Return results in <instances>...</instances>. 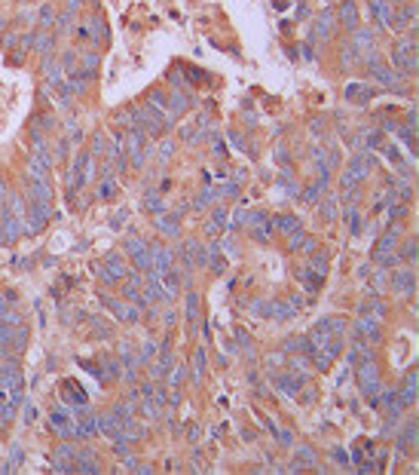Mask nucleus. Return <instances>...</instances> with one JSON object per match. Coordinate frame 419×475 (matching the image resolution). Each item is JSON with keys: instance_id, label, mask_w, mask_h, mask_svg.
Returning <instances> with one entry per match:
<instances>
[{"instance_id": "obj_1", "label": "nucleus", "mask_w": 419, "mask_h": 475, "mask_svg": "<svg viewBox=\"0 0 419 475\" xmlns=\"http://www.w3.org/2000/svg\"><path fill=\"white\" fill-rule=\"evenodd\" d=\"M355 368H358L355 374H358L361 393H364V396H374V393L380 390V368H377V362H374V359H371V362H358Z\"/></svg>"}, {"instance_id": "obj_2", "label": "nucleus", "mask_w": 419, "mask_h": 475, "mask_svg": "<svg viewBox=\"0 0 419 475\" xmlns=\"http://www.w3.org/2000/svg\"><path fill=\"white\" fill-rule=\"evenodd\" d=\"M306 380L297 374V377H291L288 371H282V374H276L273 371V387L282 393V396H288V399H297V393H300V387H303Z\"/></svg>"}, {"instance_id": "obj_3", "label": "nucleus", "mask_w": 419, "mask_h": 475, "mask_svg": "<svg viewBox=\"0 0 419 475\" xmlns=\"http://www.w3.org/2000/svg\"><path fill=\"white\" fill-rule=\"evenodd\" d=\"M355 334H358V337H364L367 344H377V341L383 337L380 319H377V316H364V313H361V319L355 322Z\"/></svg>"}, {"instance_id": "obj_4", "label": "nucleus", "mask_w": 419, "mask_h": 475, "mask_svg": "<svg viewBox=\"0 0 419 475\" xmlns=\"http://www.w3.org/2000/svg\"><path fill=\"white\" fill-rule=\"evenodd\" d=\"M334 21H337V12L334 9H322L318 12V21H315V28L306 34L309 40H328L331 37V31H334Z\"/></svg>"}, {"instance_id": "obj_5", "label": "nucleus", "mask_w": 419, "mask_h": 475, "mask_svg": "<svg viewBox=\"0 0 419 475\" xmlns=\"http://www.w3.org/2000/svg\"><path fill=\"white\" fill-rule=\"evenodd\" d=\"M371 74H374V80H377L380 86H386V89H404V80H401V77H398L395 71L383 67V61L371 64Z\"/></svg>"}, {"instance_id": "obj_6", "label": "nucleus", "mask_w": 419, "mask_h": 475, "mask_svg": "<svg viewBox=\"0 0 419 475\" xmlns=\"http://www.w3.org/2000/svg\"><path fill=\"white\" fill-rule=\"evenodd\" d=\"M392 291H398V295H416V273L413 270H398V273H392Z\"/></svg>"}, {"instance_id": "obj_7", "label": "nucleus", "mask_w": 419, "mask_h": 475, "mask_svg": "<svg viewBox=\"0 0 419 475\" xmlns=\"http://www.w3.org/2000/svg\"><path fill=\"white\" fill-rule=\"evenodd\" d=\"M337 18H340V25H343L346 31H355V28H358V9H355V0H343Z\"/></svg>"}, {"instance_id": "obj_8", "label": "nucleus", "mask_w": 419, "mask_h": 475, "mask_svg": "<svg viewBox=\"0 0 419 475\" xmlns=\"http://www.w3.org/2000/svg\"><path fill=\"white\" fill-rule=\"evenodd\" d=\"M416 442H419V423L416 420H407V426L398 433V448L401 451H410Z\"/></svg>"}, {"instance_id": "obj_9", "label": "nucleus", "mask_w": 419, "mask_h": 475, "mask_svg": "<svg viewBox=\"0 0 419 475\" xmlns=\"http://www.w3.org/2000/svg\"><path fill=\"white\" fill-rule=\"evenodd\" d=\"M371 12L380 21V28H389L392 25V6H389V0H371Z\"/></svg>"}, {"instance_id": "obj_10", "label": "nucleus", "mask_w": 419, "mask_h": 475, "mask_svg": "<svg viewBox=\"0 0 419 475\" xmlns=\"http://www.w3.org/2000/svg\"><path fill=\"white\" fill-rule=\"evenodd\" d=\"M269 227H276L279 233H285V236H288V233L300 230V218H297V215H276Z\"/></svg>"}, {"instance_id": "obj_11", "label": "nucleus", "mask_w": 419, "mask_h": 475, "mask_svg": "<svg viewBox=\"0 0 419 475\" xmlns=\"http://www.w3.org/2000/svg\"><path fill=\"white\" fill-rule=\"evenodd\" d=\"M395 245H398V227L392 224L380 239H377V248H374V255H383V252H395Z\"/></svg>"}, {"instance_id": "obj_12", "label": "nucleus", "mask_w": 419, "mask_h": 475, "mask_svg": "<svg viewBox=\"0 0 419 475\" xmlns=\"http://www.w3.org/2000/svg\"><path fill=\"white\" fill-rule=\"evenodd\" d=\"M346 98H349V101H355V98H358V104H364V101H371V98H374V89H371V86H364V83H349V86H346Z\"/></svg>"}, {"instance_id": "obj_13", "label": "nucleus", "mask_w": 419, "mask_h": 475, "mask_svg": "<svg viewBox=\"0 0 419 475\" xmlns=\"http://www.w3.org/2000/svg\"><path fill=\"white\" fill-rule=\"evenodd\" d=\"M150 261H153L156 273H165V270H171V252H168V248H162V245H156V248L150 252Z\"/></svg>"}, {"instance_id": "obj_14", "label": "nucleus", "mask_w": 419, "mask_h": 475, "mask_svg": "<svg viewBox=\"0 0 419 475\" xmlns=\"http://www.w3.org/2000/svg\"><path fill=\"white\" fill-rule=\"evenodd\" d=\"M355 49H374V28H355Z\"/></svg>"}, {"instance_id": "obj_15", "label": "nucleus", "mask_w": 419, "mask_h": 475, "mask_svg": "<svg viewBox=\"0 0 419 475\" xmlns=\"http://www.w3.org/2000/svg\"><path fill=\"white\" fill-rule=\"evenodd\" d=\"M322 273H315V270H309V267H303L300 270V282L306 285V291H318V285H322Z\"/></svg>"}, {"instance_id": "obj_16", "label": "nucleus", "mask_w": 419, "mask_h": 475, "mask_svg": "<svg viewBox=\"0 0 419 475\" xmlns=\"http://www.w3.org/2000/svg\"><path fill=\"white\" fill-rule=\"evenodd\" d=\"M184 319H187V325H196V319H199V295L196 291H187V313H184Z\"/></svg>"}, {"instance_id": "obj_17", "label": "nucleus", "mask_w": 419, "mask_h": 475, "mask_svg": "<svg viewBox=\"0 0 419 475\" xmlns=\"http://www.w3.org/2000/svg\"><path fill=\"white\" fill-rule=\"evenodd\" d=\"M325 184H328V175H322L315 184H309V187L303 190V202H318V193L325 190Z\"/></svg>"}, {"instance_id": "obj_18", "label": "nucleus", "mask_w": 419, "mask_h": 475, "mask_svg": "<svg viewBox=\"0 0 419 475\" xmlns=\"http://www.w3.org/2000/svg\"><path fill=\"white\" fill-rule=\"evenodd\" d=\"M171 365H175V359L168 356V350H162V359H159V362L153 365V377H156V380H162V377H165V374L171 371Z\"/></svg>"}, {"instance_id": "obj_19", "label": "nucleus", "mask_w": 419, "mask_h": 475, "mask_svg": "<svg viewBox=\"0 0 419 475\" xmlns=\"http://www.w3.org/2000/svg\"><path fill=\"white\" fill-rule=\"evenodd\" d=\"M202 374H205V347L196 350V359H193V383H202Z\"/></svg>"}, {"instance_id": "obj_20", "label": "nucleus", "mask_w": 419, "mask_h": 475, "mask_svg": "<svg viewBox=\"0 0 419 475\" xmlns=\"http://www.w3.org/2000/svg\"><path fill=\"white\" fill-rule=\"evenodd\" d=\"M165 236H178L181 233V227H178V215H171V218H159V224H156Z\"/></svg>"}, {"instance_id": "obj_21", "label": "nucleus", "mask_w": 419, "mask_h": 475, "mask_svg": "<svg viewBox=\"0 0 419 475\" xmlns=\"http://www.w3.org/2000/svg\"><path fill=\"white\" fill-rule=\"evenodd\" d=\"M374 261H377L383 270H389V267H398V264H401V255H395V252H383V255H374Z\"/></svg>"}, {"instance_id": "obj_22", "label": "nucleus", "mask_w": 419, "mask_h": 475, "mask_svg": "<svg viewBox=\"0 0 419 475\" xmlns=\"http://www.w3.org/2000/svg\"><path fill=\"white\" fill-rule=\"evenodd\" d=\"M297 310L291 307V304H285V301H273V319H291Z\"/></svg>"}, {"instance_id": "obj_23", "label": "nucleus", "mask_w": 419, "mask_h": 475, "mask_svg": "<svg viewBox=\"0 0 419 475\" xmlns=\"http://www.w3.org/2000/svg\"><path fill=\"white\" fill-rule=\"evenodd\" d=\"M297 460H300L303 466H309V469H318V457H315L312 448H297Z\"/></svg>"}, {"instance_id": "obj_24", "label": "nucleus", "mask_w": 419, "mask_h": 475, "mask_svg": "<svg viewBox=\"0 0 419 475\" xmlns=\"http://www.w3.org/2000/svg\"><path fill=\"white\" fill-rule=\"evenodd\" d=\"M337 215H340V212H337V199H334V196H325V202H322V218H325V221H337Z\"/></svg>"}, {"instance_id": "obj_25", "label": "nucleus", "mask_w": 419, "mask_h": 475, "mask_svg": "<svg viewBox=\"0 0 419 475\" xmlns=\"http://www.w3.org/2000/svg\"><path fill=\"white\" fill-rule=\"evenodd\" d=\"M190 104H193L190 95H184V92H175V95H171V110H175V114H178V110H187Z\"/></svg>"}, {"instance_id": "obj_26", "label": "nucleus", "mask_w": 419, "mask_h": 475, "mask_svg": "<svg viewBox=\"0 0 419 475\" xmlns=\"http://www.w3.org/2000/svg\"><path fill=\"white\" fill-rule=\"evenodd\" d=\"M214 199H217V193H214V190H208V187H205V190H202V193H199V196H196V202H193V209H205V206H211V202H214Z\"/></svg>"}, {"instance_id": "obj_27", "label": "nucleus", "mask_w": 419, "mask_h": 475, "mask_svg": "<svg viewBox=\"0 0 419 475\" xmlns=\"http://www.w3.org/2000/svg\"><path fill=\"white\" fill-rule=\"evenodd\" d=\"M227 218H230V212H227L224 206H217V209L211 212V221H208V224H214V227L220 230V227H227Z\"/></svg>"}, {"instance_id": "obj_28", "label": "nucleus", "mask_w": 419, "mask_h": 475, "mask_svg": "<svg viewBox=\"0 0 419 475\" xmlns=\"http://www.w3.org/2000/svg\"><path fill=\"white\" fill-rule=\"evenodd\" d=\"M306 267H309V270H315V273H322V276H325V273H328V258H325V255H312V258H309V264H306Z\"/></svg>"}, {"instance_id": "obj_29", "label": "nucleus", "mask_w": 419, "mask_h": 475, "mask_svg": "<svg viewBox=\"0 0 419 475\" xmlns=\"http://www.w3.org/2000/svg\"><path fill=\"white\" fill-rule=\"evenodd\" d=\"M273 436H276V442H279V445H285V448H291V445H294V433H291V429H279V426H276V429H273Z\"/></svg>"}, {"instance_id": "obj_30", "label": "nucleus", "mask_w": 419, "mask_h": 475, "mask_svg": "<svg viewBox=\"0 0 419 475\" xmlns=\"http://www.w3.org/2000/svg\"><path fill=\"white\" fill-rule=\"evenodd\" d=\"M303 239H306V236H303V227H300V230H294V233H288V248H291V252H300Z\"/></svg>"}, {"instance_id": "obj_31", "label": "nucleus", "mask_w": 419, "mask_h": 475, "mask_svg": "<svg viewBox=\"0 0 419 475\" xmlns=\"http://www.w3.org/2000/svg\"><path fill=\"white\" fill-rule=\"evenodd\" d=\"M147 298H153V301H171V298H168V291H162L156 279L150 282V288H147Z\"/></svg>"}, {"instance_id": "obj_32", "label": "nucleus", "mask_w": 419, "mask_h": 475, "mask_svg": "<svg viewBox=\"0 0 419 475\" xmlns=\"http://www.w3.org/2000/svg\"><path fill=\"white\" fill-rule=\"evenodd\" d=\"M300 347H303V337H297V334H294V337H285V341H282V350H285V353H297Z\"/></svg>"}, {"instance_id": "obj_33", "label": "nucleus", "mask_w": 419, "mask_h": 475, "mask_svg": "<svg viewBox=\"0 0 419 475\" xmlns=\"http://www.w3.org/2000/svg\"><path fill=\"white\" fill-rule=\"evenodd\" d=\"M171 371H175V374H171V387L178 390V387L184 383V377H187V365H171Z\"/></svg>"}, {"instance_id": "obj_34", "label": "nucleus", "mask_w": 419, "mask_h": 475, "mask_svg": "<svg viewBox=\"0 0 419 475\" xmlns=\"http://www.w3.org/2000/svg\"><path fill=\"white\" fill-rule=\"evenodd\" d=\"M147 209H150V212H165L162 196H159V193H150V196H147Z\"/></svg>"}, {"instance_id": "obj_35", "label": "nucleus", "mask_w": 419, "mask_h": 475, "mask_svg": "<svg viewBox=\"0 0 419 475\" xmlns=\"http://www.w3.org/2000/svg\"><path fill=\"white\" fill-rule=\"evenodd\" d=\"M352 61H358V49L355 46H346L343 49V67H352Z\"/></svg>"}, {"instance_id": "obj_36", "label": "nucleus", "mask_w": 419, "mask_h": 475, "mask_svg": "<svg viewBox=\"0 0 419 475\" xmlns=\"http://www.w3.org/2000/svg\"><path fill=\"white\" fill-rule=\"evenodd\" d=\"M227 221H230V224H227V230H236V227H242V221H245V212H242V209H236V212H233Z\"/></svg>"}, {"instance_id": "obj_37", "label": "nucleus", "mask_w": 419, "mask_h": 475, "mask_svg": "<svg viewBox=\"0 0 419 475\" xmlns=\"http://www.w3.org/2000/svg\"><path fill=\"white\" fill-rule=\"evenodd\" d=\"M349 233H352V236L361 233V215H358V212H349Z\"/></svg>"}, {"instance_id": "obj_38", "label": "nucleus", "mask_w": 419, "mask_h": 475, "mask_svg": "<svg viewBox=\"0 0 419 475\" xmlns=\"http://www.w3.org/2000/svg\"><path fill=\"white\" fill-rule=\"evenodd\" d=\"M251 236H254L257 242H269V224H263V227H251Z\"/></svg>"}, {"instance_id": "obj_39", "label": "nucleus", "mask_w": 419, "mask_h": 475, "mask_svg": "<svg viewBox=\"0 0 419 475\" xmlns=\"http://www.w3.org/2000/svg\"><path fill=\"white\" fill-rule=\"evenodd\" d=\"M217 248H220V252H224V255H233V258H236V255H239V248H236V239H230V236H227V239H224V242H220V245H217Z\"/></svg>"}, {"instance_id": "obj_40", "label": "nucleus", "mask_w": 419, "mask_h": 475, "mask_svg": "<svg viewBox=\"0 0 419 475\" xmlns=\"http://www.w3.org/2000/svg\"><path fill=\"white\" fill-rule=\"evenodd\" d=\"M386 285H389V273L380 267V270H377V276H374V288H380V291H383Z\"/></svg>"}, {"instance_id": "obj_41", "label": "nucleus", "mask_w": 419, "mask_h": 475, "mask_svg": "<svg viewBox=\"0 0 419 475\" xmlns=\"http://www.w3.org/2000/svg\"><path fill=\"white\" fill-rule=\"evenodd\" d=\"M162 276H165V285H168V298H171V295H178V279H175V273H171V270H165Z\"/></svg>"}, {"instance_id": "obj_42", "label": "nucleus", "mask_w": 419, "mask_h": 475, "mask_svg": "<svg viewBox=\"0 0 419 475\" xmlns=\"http://www.w3.org/2000/svg\"><path fill=\"white\" fill-rule=\"evenodd\" d=\"M416 261V242H407V248H401V261Z\"/></svg>"}, {"instance_id": "obj_43", "label": "nucleus", "mask_w": 419, "mask_h": 475, "mask_svg": "<svg viewBox=\"0 0 419 475\" xmlns=\"http://www.w3.org/2000/svg\"><path fill=\"white\" fill-rule=\"evenodd\" d=\"M266 365H269V368H279V365H285V356H282V353H269V356H266Z\"/></svg>"}, {"instance_id": "obj_44", "label": "nucleus", "mask_w": 419, "mask_h": 475, "mask_svg": "<svg viewBox=\"0 0 419 475\" xmlns=\"http://www.w3.org/2000/svg\"><path fill=\"white\" fill-rule=\"evenodd\" d=\"M401 215H404V206H401V202H395V206H392V212H389V221H392V224H398V218H401Z\"/></svg>"}, {"instance_id": "obj_45", "label": "nucleus", "mask_w": 419, "mask_h": 475, "mask_svg": "<svg viewBox=\"0 0 419 475\" xmlns=\"http://www.w3.org/2000/svg\"><path fill=\"white\" fill-rule=\"evenodd\" d=\"M404 387H407V390H416L419 387V374L416 371H407V383H404Z\"/></svg>"}, {"instance_id": "obj_46", "label": "nucleus", "mask_w": 419, "mask_h": 475, "mask_svg": "<svg viewBox=\"0 0 419 475\" xmlns=\"http://www.w3.org/2000/svg\"><path fill=\"white\" fill-rule=\"evenodd\" d=\"M300 252L312 255V252H315V239H309V236H306V239H303V245H300Z\"/></svg>"}, {"instance_id": "obj_47", "label": "nucleus", "mask_w": 419, "mask_h": 475, "mask_svg": "<svg viewBox=\"0 0 419 475\" xmlns=\"http://www.w3.org/2000/svg\"><path fill=\"white\" fill-rule=\"evenodd\" d=\"M236 337H239V344H242V347H251V337H248L242 328H236Z\"/></svg>"}, {"instance_id": "obj_48", "label": "nucleus", "mask_w": 419, "mask_h": 475, "mask_svg": "<svg viewBox=\"0 0 419 475\" xmlns=\"http://www.w3.org/2000/svg\"><path fill=\"white\" fill-rule=\"evenodd\" d=\"M175 153V144H162V160H168Z\"/></svg>"}, {"instance_id": "obj_49", "label": "nucleus", "mask_w": 419, "mask_h": 475, "mask_svg": "<svg viewBox=\"0 0 419 475\" xmlns=\"http://www.w3.org/2000/svg\"><path fill=\"white\" fill-rule=\"evenodd\" d=\"M276 160H279V163H288V150L279 147V150H276Z\"/></svg>"}, {"instance_id": "obj_50", "label": "nucleus", "mask_w": 419, "mask_h": 475, "mask_svg": "<svg viewBox=\"0 0 419 475\" xmlns=\"http://www.w3.org/2000/svg\"><path fill=\"white\" fill-rule=\"evenodd\" d=\"M230 141H233L236 147H242V135H236V132H230Z\"/></svg>"}]
</instances>
